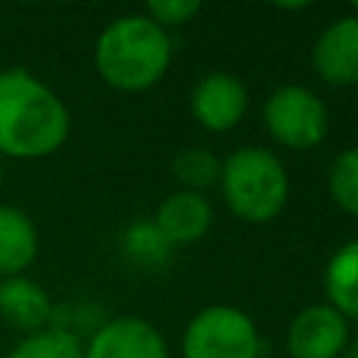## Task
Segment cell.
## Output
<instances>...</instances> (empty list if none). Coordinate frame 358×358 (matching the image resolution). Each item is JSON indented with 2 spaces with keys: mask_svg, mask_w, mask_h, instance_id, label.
Segmentation results:
<instances>
[{
  "mask_svg": "<svg viewBox=\"0 0 358 358\" xmlns=\"http://www.w3.org/2000/svg\"><path fill=\"white\" fill-rule=\"evenodd\" d=\"M70 137V109L25 67L0 70V157L42 159Z\"/></svg>",
  "mask_w": 358,
  "mask_h": 358,
  "instance_id": "6da1fadb",
  "label": "cell"
},
{
  "mask_svg": "<svg viewBox=\"0 0 358 358\" xmlns=\"http://www.w3.org/2000/svg\"><path fill=\"white\" fill-rule=\"evenodd\" d=\"M92 62L112 90L145 92L165 78L173 62V39L143 11L123 14L98 34Z\"/></svg>",
  "mask_w": 358,
  "mask_h": 358,
  "instance_id": "7a4b0ae2",
  "label": "cell"
},
{
  "mask_svg": "<svg viewBox=\"0 0 358 358\" xmlns=\"http://www.w3.org/2000/svg\"><path fill=\"white\" fill-rule=\"evenodd\" d=\"M218 187L227 210L246 224L274 221L291 199L288 168L266 145H238L221 157Z\"/></svg>",
  "mask_w": 358,
  "mask_h": 358,
  "instance_id": "3957f363",
  "label": "cell"
},
{
  "mask_svg": "<svg viewBox=\"0 0 358 358\" xmlns=\"http://www.w3.org/2000/svg\"><path fill=\"white\" fill-rule=\"evenodd\" d=\"M179 352L182 358H263V336L243 308L215 302L187 319Z\"/></svg>",
  "mask_w": 358,
  "mask_h": 358,
  "instance_id": "277c9868",
  "label": "cell"
},
{
  "mask_svg": "<svg viewBox=\"0 0 358 358\" xmlns=\"http://www.w3.org/2000/svg\"><path fill=\"white\" fill-rule=\"evenodd\" d=\"M266 134L291 151H310L330 134V109L319 92L305 84H280L260 109Z\"/></svg>",
  "mask_w": 358,
  "mask_h": 358,
  "instance_id": "5b68a950",
  "label": "cell"
},
{
  "mask_svg": "<svg viewBox=\"0 0 358 358\" xmlns=\"http://www.w3.org/2000/svg\"><path fill=\"white\" fill-rule=\"evenodd\" d=\"M350 338V322L327 302H313L288 322L285 352L288 358H341Z\"/></svg>",
  "mask_w": 358,
  "mask_h": 358,
  "instance_id": "8992f818",
  "label": "cell"
},
{
  "mask_svg": "<svg viewBox=\"0 0 358 358\" xmlns=\"http://www.w3.org/2000/svg\"><path fill=\"white\" fill-rule=\"evenodd\" d=\"M249 112L246 84L224 70L201 76L190 90V115L193 120L213 134L232 131Z\"/></svg>",
  "mask_w": 358,
  "mask_h": 358,
  "instance_id": "52a82bcc",
  "label": "cell"
},
{
  "mask_svg": "<svg viewBox=\"0 0 358 358\" xmlns=\"http://www.w3.org/2000/svg\"><path fill=\"white\" fill-rule=\"evenodd\" d=\"M84 358H171V350L148 319L112 316L84 341Z\"/></svg>",
  "mask_w": 358,
  "mask_h": 358,
  "instance_id": "ba28073f",
  "label": "cell"
},
{
  "mask_svg": "<svg viewBox=\"0 0 358 358\" xmlns=\"http://www.w3.org/2000/svg\"><path fill=\"white\" fill-rule=\"evenodd\" d=\"M316 76L330 87H358V17H333L310 48Z\"/></svg>",
  "mask_w": 358,
  "mask_h": 358,
  "instance_id": "9c48e42d",
  "label": "cell"
},
{
  "mask_svg": "<svg viewBox=\"0 0 358 358\" xmlns=\"http://www.w3.org/2000/svg\"><path fill=\"white\" fill-rule=\"evenodd\" d=\"M151 218L162 229V235L173 243V249H179L201 241L213 229L215 210L204 193L176 187L157 204Z\"/></svg>",
  "mask_w": 358,
  "mask_h": 358,
  "instance_id": "30bf717a",
  "label": "cell"
},
{
  "mask_svg": "<svg viewBox=\"0 0 358 358\" xmlns=\"http://www.w3.org/2000/svg\"><path fill=\"white\" fill-rule=\"evenodd\" d=\"M53 299L31 277H3L0 280V322L22 336L36 333L50 324Z\"/></svg>",
  "mask_w": 358,
  "mask_h": 358,
  "instance_id": "8fae6325",
  "label": "cell"
},
{
  "mask_svg": "<svg viewBox=\"0 0 358 358\" xmlns=\"http://www.w3.org/2000/svg\"><path fill=\"white\" fill-rule=\"evenodd\" d=\"M36 255L39 232L34 218L14 204H0V277L25 274Z\"/></svg>",
  "mask_w": 358,
  "mask_h": 358,
  "instance_id": "7c38bea8",
  "label": "cell"
},
{
  "mask_svg": "<svg viewBox=\"0 0 358 358\" xmlns=\"http://www.w3.org/2000/svg\"><path fill=\"white\" fill-rule=\"evenodd\" d=\"M324 302L336 308L347 322H358V238L333 249L322 271Z\"/></svg>",
  "mask_w": 358,
  "mask_h": 358,
  "instance_id": "4fadbf2b",
  "label": "cell"
},
{
  "mask_svg": "<svg viewBox=\"0 0 358 358\" xmlns=\"http://www.w3.org/2000/svg\"><path fill=\"white\" fill-rule=\"evenodd\" d=\"M173 243L162 235L154 218H137L120 232V255L137 271H162L173 260Z\"/></svg>",
  "mask_w": 358,
  "mask_h": 358,
  "instance_id": "5bb4252c",
  "label": "cell"
},
{
  "mask_svg": "<svg viewBox=\"0 0 358 358\" xmlns=\"http://www.w3.org/2000/svg\"><path fill=\"white\" fill-rule=\"evenodd\" d=\"M171 173L182 190L204 193L207 187L218 185L221 157L207 145H187L171 159Z\"/></svg>",
  "mask_w": 358,
  "mask_h": 358,
  "instance_id": "9a60e30c",
  "label": "cell"
},
{
  "mask_svg": "<svg viewBox=\"0 0 358 358\" xmlns=\"http://www.w3.org/2000/svg\"><path fill=\"white\" fill-rule=\"evenodd\" d=\"M327 196L344 213L358 218V145L341 148L327 165Z\"/></svg>",
  "mask_w": 358,
  "mask_h": 358,
  "instance_id": "2e32d148",
  "label": "cell"
},
{
  "mask_svg": "<svg viewBox=\"0 0 358 358\" xmlns=\"http://www.w3.org/2000/svg\"><path fill=\"white\" fill-rule=\"evenodd\" d=\"M6 358H84V341L48 324L36 333L22 336L6 352Z\"/></svg>",
  "mask_w": 358,
  "mask_h": 358,
  "instance_id": "e0dca14e",
  "label": "cell"
},
{
  "mask_svg": "<svg viewBox=\"0 0 358 358\" xmlns=\"http://www.w3.org/2000/svg\"><path fill=\"white\" fill-rule=\"evenodd\" d=\"M103 322H106L103 308L95 302H87V299L53 305V316H50V327H59V330L76 336L78 341H87Z\"/></svg>",
  "mask_w": 358,
  "mask_h": 358,
  "instance_id": "ac0fdd59",
  "label": "cell"
},
{
  "mask_svg": "<svg viewBox=\"0 0 358 358\" xmlns=\"http://www.w3.org/2000/svg\"><path fill=\"white\" fill-rule=\"evenodd\" d=\"M199 11H201L199 0H151L143 14L171 34L173 28H185L187 22H193Z\"/></svg>",
  "mask_w": 358,
  "mask_h": 358,
  "instance_id": "d6986e66",
  "label": "cell"
},
{
  "mask_svg": "<svg viewBox=\"0 0 358 358\" xmlns=\"http://www.w3.org/2000/svg\"><path fill=\"white\" fill-rule=\"evenodd\" d=\"M341 358H358V336H352V338L347 341V347H344Z\"/></svg>",
  "mask_w": 358,
  "mask_h": 358,
  "instance_id": "ffe728a7",
  "label": "cell"
},
{
  "mask_svg": "<svg viewBox=\"0 0 358 358\" xmlns=\"http://www.w3.org/2000/svg\"><path fill=\"white\" fill-rule=\"evenodd\" d=\"M350 14H355V17H358V3H352V6H350Z\"/></svg>",
  "mask_w": 358,
  "mask_h": 358,
  "instance_id": "44dd1931",
  "label": "cell"
},
{
  "mask_svg": "<svg viewBox=\"0 0 358 358\" xmlns=\"http://www.w3.org/2000/svg\"><path fill=\"white\" fill-rule=\"evenodd\" d=\"M0 187H3V159H0Z\"/></svg>",
  "mask_w": 358,
  "mask_h": 358,
  "instance_id": "7402d4cb",
  "label": "cell"
},
{
  "mask_svg": "<svg viewBox=\"0 0 358 358\" xmlns=\"http://www.w3.org/2000/svg\"><path fill=\"white\" fill-rule=\"evenodd\" d=\"M263 358H274V355H263Z\"/></svg>",
  "mask_w": 358,
  "mask_h": 358,
  "instance_id": "603a6c76",
  "label": "cell"
},
{
  "mask_svg": "<svg viewBox=\"0 0 358 358\" xmlns=\"http://www.w3.org/2000/svg\"><path fill=\"white\" fill-rule=\"evenodd\" d=\"M355 103H358V101H355Z\"/></svg>",
  "mask_w": 358,
  "mask_h": 358,
  "instance_id": "cb8c5ba5",
  "label": "cell"
}]
</instances>
